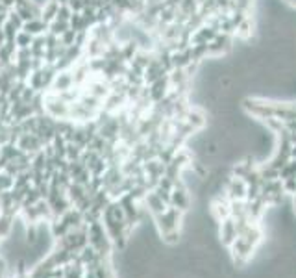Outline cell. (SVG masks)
<instances>
[{"label":"cell","mask_w":296,"mask_h":278,"mask_svg":"<svg viewBox=\"0 0 296 278\" xmlns=\"http://www.w3.org/2000/svg\"><path fill=\"white\" fill-rule=\"evenodd\" d=\"M23 32L30 33L33 38H37V35H43V33L48 32V24L41 19V17H35V19L28 21V23L23 24Z\"/></svg>","instance_id":"6da1fadb"},{"label":"cell","mask_w":296,"mask_h":278,"mask_svg":"<svg viewBox=\"0 0 296 278\" xmlns=\"http://www.w3.org/2000/svg\"><path fill=\"white\" fill-rule=\"evenodd\" d=\"M15 43H17V48H30L33 43V35H30V33L21 30V32L17 33V38H15Z\"/></svg>","instance_id":"7a4b0ae2"}]
</instances>
